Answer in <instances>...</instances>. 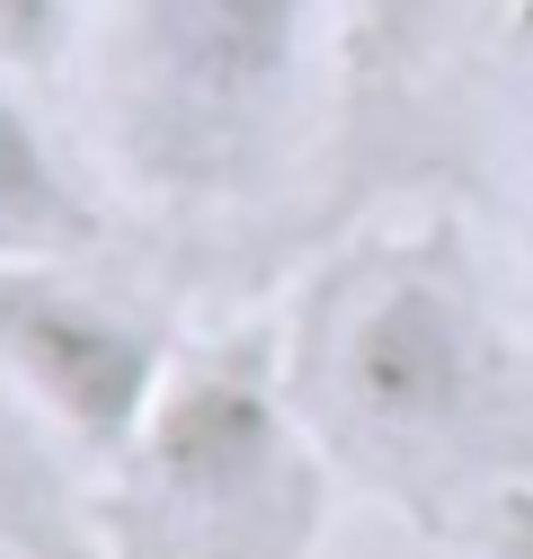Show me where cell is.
<instances>
[{"mask_svg":"<svg viewBox=\"0 0 533 559\" xmlns=\"http://www.w3.org/2000/svg\"><path fill=\"white\" fill-rule=\"evenodd\" d=\"M285 382L329 462L400 488L418 515L533 479V356L453 231H374L311 285Z\"/></svg>","mask_w":533,"mask_h":559,"instance_id":"cell-1","label":"cell"},{"mask_svg":"<svg viewBox=\"0 0 533 559\" xmlns=\"http://www.w3.org/2000/svg\"><path fill=\"white\" fill-rule=\"evenodd\" d=\"M339 0H98L90 124L152 204H240L276 178L329 90Z\"/></svg>","mask_w":533,"mask_h":559,"instance_id":"cell-2","label":"cell"},{"mask_svg":"<svg viewBox=\"0 0 533 559\" xmlns=\"http://www.w3.org/2000/svg\"><path fill=\"white\" fill-rule=\"evenodd\" d=\"M116 515L152 559H311L329 444L285 382V337L187 346L152 427L125 444Z\"/></svg>","mask_w":533,"mask_h":559,"instance_id":"cell-3","label":"cell"},{"mask_svg":"<svg viewBox=\"0 0 533 559\" xmlns=\"http://www.w3.org/2000/svg\"><path fill=\"white\" fill-rule=\"evenodd\" d=\"M187 346L107 285L72 266V249L0 258V373H10L90 462H125L152 427Z\"/></svg>","mask_w":533,"mask_h":559,"instance_id":"cell-4","label":"cell"},{"mask_svg":"<svg viewBox=\"0 0 533 559\" xmlns=\"http://www.w3.org/2000/svg\"><path fill=\"white\" fill-rule=\"evenodd\" d=\"M72 462L90 453L0 373V550L10 559H81L90 507H81Z\"/></svg>","mask_w":533,"mask_h":559,"instance_id":"cell-5","label":"cell"},{"mask_svg":"<svg viewBox=\"0 0 533 559\" xmlns=\"http://www.w3.org/2000/svg\"><path fill=\"white\" fill-rule=\"evenodd\" d=\"M90 214L81 195L62 187L54 152L36 143V124L10 107L0 90V258H36V249H81Z\"/></svg>","mask_w":533,"mask_h":559,"instance_id":"cell-6","label":"cell"},{"mask_svg":"<svg viewBox=\"0 0 533 559\" xmlns=\"http://www.w3.org/2000/svg\"><path fill=\"white\" fill-rule=\"evenodd\" d=\"M72 36H81V0H0V62H19V72L62 62Z\"/></svg>","mask_w":533,"mask_h":559,"instance_id":"cell-7","label":"cell"},{"mask_svg":"<svg viewBox=\"0 0 533 559\" xmlns=\"http://www.w3.org/2000/svg\"><path fill=\"white\" fill-rule=\"evenodd\" d=\"M489 542H498V559H533V479L498 498V515H489Z\"/></svg>","mask_w":533,"mask_h":559,"instance_id":"cell-8","label":"cell"},{"mask_svg":"<svg viewBox=\"0 0 533 559\" xmlns=\"http://www.w3.org/2000/svg\"><path fill=\"white\" fill-rule=\"evenodd\" d=\"M391 10H400V19H418V10H427V0H391Z\"/></svg>","mask_w":533,"mask_h":559,"instance_id":"cell-9","label":"cell"}]
</instances>
